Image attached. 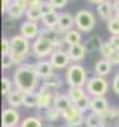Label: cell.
<instances>
[{
    "label": "cell",
    "mask_w": 119,
    "mask_h": 127,
    "mask_svg": "<svg viewBox=\"0 0 119 127\" xmlns=\"http://www.w3.org/2000/svg\"><path fill=\"white\" fill-rule=\"evenodd\" d=\"M107 2H112V0H107ZM113 2H115V0H113Z\"/></svg>",
    "instance_id": "681fc988"
},
{
    "label": "cell",
    "mask_w": 119,
    "mask_h": 127,
    "mask_svg": "<svg viewBox=\"0 0 119 127\" xmlns=\"http://www.w3.org/2000/svg\"><path fill=\"white\" fill-rule=\"evenodd\" d=\"M88 2H89V3H95V5L98 6L100 3H103V2H106V0H88Z\"/></svg>",
    "instance_id": "7dc6e473"
},
{
    "label": "cell",
    "mask_w": 119,
    "mask_h": 127,
    "mask_svg": "<svg viewBox=\"0 0 119 127\" xmlns=\"http://www.w3.org/2000/svg\"><path fill=\"white\" fill-rule=\"evenodd\" d=\"M11 54V39L3 37L2 39V55Z\"/></svg>",
    "instance_id": "74e56055"
},
{
    "label": "cell",
    "mask_w": 119,
    "mask_h": 127,
    "mask_svg": "<svg viewBox=\"0 0 119 127\" xmlns=\"http://www.w3.org/2000/svg\"><path fill=\"white\" fill-rule=\"evenodd\" d=\"M54 106H55L60 112H61V114H64L66 111H69V109L73 106V103H72V100L69 99L67 94H55Z\"/></svg>",
    "instance_id": "e0dca14e"
},
{
    "label": "cell",
    "mask_w": 119,
    "mask_h": 127,
    "mask_svg": "<svg viewBox=\"0 0 119 127\" xmlns=\"http://www.w3.org/2000/svg\"><path fill=\"white\" fill-rule=\"evenodd\" d=\"M89 103H91V99H89L88 96H85V97H83L82 100H79L75 106H76L80 112H85L86 109H89Z\"/></svg>",
    "instance_id": "d590c367"
},
{
    "label": "cell",
    "mask_w": 119,
    "mask_h": 127,
    "mask_svg": "<svg viewBox=\"0 0 119 127\" xmlns=\"http://www.w3.org/2000/svg\"><path fill=\"white\" fill-rule=\"evenodd\" d=\"M63 118L66 120L67 126H70V127H79L82 123H85L83 112H80L75 105H73L69 111H66V112L63 114Z\"/></svg>",
    "instance_id": "ba28073f"
},
{
    "label": "cell",
    "mask_w": 119,
    "mask_h": 127,
    "mask_svg": "<svg viewBox=\"0 0 119 127\" xmlns=\"http://www.w3.org/2000/svg\"><path fill=\"white\" fill-rule=\"evenodd\" d=\"M42 3H43V0H27L28 8H30V6H40Z\"/></svg>",
    "instance_id": "f6af8a7d"
},
{
    "label": "cell",
    "mask_w": 119,
    "mask_h": 127,
    "mask_svg": "<svg viewBox=\"0 0 119 127\" xmlns=\"http://www.w3.org/2000/svg\"><path fill=\"white\" fill-rule=\"evenodd\" d=\"M107 30L112 33V36L119 34V20H118V17H113L112 20L107 21Z\"/></svg>",
    "instance_id": "d6a6232c"
},
{
    "label": "cell",
    "mask_w": 119,
    "mask_h": 127,
    "mask_svg": "<svg viewBox=\"0 0 119 127\" xmlns=\"http://www.w3.org/2000/svg\"><path fill=\"white\" fill-rule=\"evenodd\" d=\"M94 70H95V75L97 76H101V78H106L110 72H112V61L110 60H106V58H101L95 63L94 66Z\"/></svg>",
    "instance_id": "d6986e66"
},
{
    "label": "cell",
    "mask_w": 119,
    "mask_h": 127,
    "mask_svg": "<svg viewBox=\"0 0 119 127\" xmlns=\"http://www.w3.org/2000/svg\"><path fill=\"white\" fill-rule=\"evenodd\" d=\"M75 23H76V27L78 30L82 33H88L91 32L94 27H95V15L91 12V11H86V9H82L76 14L75 17Z\"/></svg>",
    "instance_id": "277c9868"
},
{
    "label": "cell",
    "mask_w": 119,
    "mask_h": 127,
    "mask_svg": "<svg viewBox=\"0 0 119 127\" xmlns=\"http://www.w3.org/2000/svg\"><path fill=\"white\" fill-rule=\"evenodd\" d=\"M30 42L21 34H15L11 37V55L14 57L15 63H22L27 58V54L30 51Z\"/></svg>",
    "instance_id": "7a4b0ae2"
},
{
    "label": "cell",
    "mask_w": 119,
    "mask_h": 127,
    "mask_svg": "<svg viewBox=\"0 0 119 127\" xmlns=\"http://www.w3.org/2000/svg\"><path fill=\"white\" fill-rule=\"evenodd\" d=\"M54 69H64L69 66V63L72 61L70 60V55L67 51H63V49H57L51 54V60Z\"/></svg>",
    "instance_id": "9c48e42d"
},
{
    "label": "cell",
    "mask_w": 119,
    "mask_h": 127,
    "mask_svg": "<svg viewBox=\"0 0 119 127\" xmlns=\"http://www.w3.org/2000/svg\"><path fill=\"white\" fill-rule=\"evenodd\" d=\"M21 127H43L42 120H39L37 117H27L22 120Z\"/></svg>",
    "instance_id": "1f68e13d"
},
{
    "label": "cell",
    "mask_w": 119,
    "mask_h": 127,
    "mask_svg": "<svg viewBox=\"0 0 119 127\" xmlns=\"http://www.w3.org/2000/svg\"><path fill=\"white\" fill-rule=\"evenodd\" d=\"M69 55H70V60L72 61H80L83 57H85V54H86V46L80 42V43H76V45H72V46H69Z\"/></svg>",
    "instance_id": "ac0fdd59"
},
{
    "label": "cell",
    "mask_w": 119,
    "mask_h": 127,
    "mask_svg": "<svg viewBox=\"0 0 119 127\" xmlns=\"http://www.w3.org/2000/svg\"><path fill=\"white\" fill-rule=\"evenodd\" d=\"M43 85L51 88V90H58L60 87H61V78H60L58 75H52L49 78H46L43 81Z\"/></svg>",
    "instance_id": "f1b7e54d"
},
{
    "label": "cell",
    "mask_w": 119,
    "mask_h": 127,
    "mask_svg": "<svg viewBox=\"0 0 119 127\" xmlns=\"http://www.w3.org/2000/svg\"><path fill=\"white\" fill-rule=\"evenodd\" d=\"M113 9H115L116 14H119V0H115L113 2Z\"/></svg>",
    "instance_id": "bcb514c9"
},
{
    "label": "cell",
    "mask_w": 119,
    "mask_h": 127,
    "mask_svg": "<svg viewBox=\"0 0 119 127\" xmlns=\"http://www.w3.org/2000/svg\"><path fill=\"white\" fill-rule=\"evenodd\" d=\"M49 3L54 6V9H61V8L66 6L67 0H49Z\"/></svg>",
    "instance_id": "f35d334b"
},
{
    "label": "cell",
    "mask_w": 119,
    "mask_h": 127,
    "mask_svg": "<svg viewBox=\"0 0 119 127\" xmlns=\"http://www.w3.org/2000/svg\"><path fill=\"white\" fill-rule=\"evenodd\" d=\"M20 123V114L14 108H8L2 114V127H17Z\"/></svg>",
    "instance_id": "8fae6325"
},
{
    "label": "cell",
    "mask_w": 119,
    "mask_h": 127,
    "mask_svg": "<svg viewBox=\"0 0 119 127\" xmlns=\"http://www.w3.org/2000/svg\"><path fill=\"white\" fill-rule=\"evenodd\" d=\"M31 49H33V54L37 57V58H43V57H48L54 52V45L49 39L43 37V36H39L33 45H31Z\"/></svg>",
    "instance_id": "8992f818"
},
{
    "label": "cell",
    "mask_w": 119,
    "mask_h": 127,
    "mask_svg": "<svg viewBox=\"0 0 119 127\" xmlns=\"http://www.w3.org/2000/svg\"><path fill=\"white\" fill-rule=\"evenodd\" d=\"M109 42H110V45H112L115 49H119V34H118V36H112Z\"/></svg>",
    "instance_id": "60d3db41"
},
{
    "label": "cell",
    "mask_w": 119,
    "mask_h": 127,
    "mask_svg": "<svg viewBox=\"0 0 119 127\" xmlns=\"http://www.w3.org/2000/svg\"><path fill=\"white\" fill-rule=\"evenodd\" d=\"M75 24H76V23H75L73 15H70V14H67V12L60 14V23H58V30H60V32L66 33V32L72 30V27H73Z\"/></svg>",
    "instance_id": "ffe728a7"
},
{
    "label": "cell",
    "mask_w": 119,
    "mask_h": 127,
    "mask_svg": "<svg viewBox=\"0 0 119 127\" xmlns=\"http://www.w3.org/2000/svg\"><path fill=\"white\" fill-rule=\"evenodd\" d=\"M55 94L54 90L42 85V88L39 90L37 96H39V102H37V109H48L51 106H54V100H55Z\"/></svg>",
    "instance_id": "52a82bcc"
},
{
    "label": "cell",
    "mask_w": 119,
    "mask_h": 127,
    "mask_svg": "<svg viewBox=\"0 0 119 127\" xmlns=\"http://www.w3.org/2000/svg\"><path fill=\"white\" fill-rule=\"evenodd\" d=\"M89 109L91 112H95L98 115H103L107 109H109V102L104 96L100 97H91V103H89Z\"/></svg>",
    "instance_id": "4fadbf2b"
},
{
    "label": "cell",
    "mask_w": 119,
    "mask_h": 127,
    "mask_svg": "<svg viewBox=\"0 0 119 127\" xmlns=\"http://www.w3.org/2000/svg\"><path fill=\"white\" fill-rule=\"evenodd\" d=\"M12 2H14V3H17V5H18L20 8H22V9H25V11L28 9V5H27V0H12Z\"/></svg>",
    "instance_id": "b9f144b4"
},
{
    "label": "cell",
    "mask_w": 119,
    "mask_h": 127,
    "mask_svg": "<svg viewBox=\"0 0 119 127\" xmlns=\"http://www.w3.org/2000/svg\"><path fill=\"white\" fill-rule=\"evenodd\" d=\"M85 124H86V127H104V126H103V118H101V115H98V114H95V112H91V114L86 115Z\"/></svg>",
    "instance_id": "d4e9b609"
},
{
    "label": "cell",
    "mask_w": 119,
    "mask_h": 127,
    "mask_svg": "<svg viewBox=\"0 0 119 127\" xmlns=\"http://www.w3.org/2000/svg\"><path fill=\"white\" fill-rule=\"evenodd\" d=\"M36 70H37V75L39 78H49L54 75V66H52V63L51 61H46V60H39L36 63Z\"/></svg>",
    "instance_id": "9a60e30c"
},
{
    "label": "cell",
    "mask_w": 119,
    "mask_h": 127,
    "mask_svg": "<svg viewBox=\"0 0 119 127\" xmlns=\"http://www.w3.org/2000/svg\"><path fill=\"white\" fill-rule=\"evenodd\" d=\"M116 17H118V20H119V14H116Z\"/></svg>",
    "instance_id": "c3c4849f"
},
{
    "label": "cell",
    "mask_w": 119,
    "mask_h": 127,
    "mask_svg": "<svg viewBox=\"0 0 119 127\" xmlns=\"http://www.w3.org/2000/svg\"><path fill=\"white\" fill-rule=\"evenodd\" d=\"M37 102H39L37 93H34V91H31V93H24L22 106H25V108H36V106H37Z\"/></svg>",
    "instance_id": "83f0119b"
},
{
    "label": "cell",
    "mask_w": 119,
    "mask_h": 127,
    "mask_svg": "<svg viewBox=\"0 0 119 127\" xmlns=\"http://www.w3.org/2000/svg\"><path fill=\"white\" fill-rule=\"evenodd\" d=\"M63 114L60 112L55 106H51L48 109H37V118L39 120H48V121H57Z\"/></svg>",
    "instance_id": "2e32d148"
},
{
    "label": "cell",
    "mask_w": 119,
    "mask_h": 127,
    "mask_svg": "<svg viewBox=\"0 0 119 127\" xmlns=\"http://www.w3.org/2000/svg\"><path fill=\"white\" fill-rule=\"evenodd\" d=\"M12 85H14V84H12V81H11L9 78L3 76V78H2V94H3V96H9V94H11V91L14 90V88H12Z\"/></svg>",
    "instance_id": "836d02e7"
},
{
    "label": "cell",
    "mask_w": 119,
    "mask_h": 127,
    "mask_svg": "<svg viewBox=\"0 0 119 127\" xmlns=\"http://www.w3.org/2000/svg\"><path fill=\"white\" fill-rule=\"evenodd\" d=\"M11 3H12V0H2V11L3 12H8Z\"/></svg>",
    "instance_id": "ee69618b"
},
{
    "label": "cell",
    "mask_w": 119,
    "mask_h": 127,
    "mask_svg": "<svg viewBox=\"0 0 119 127\" xmlns=\"http://www.w3.org/2000/svg\"><path fill=\"white\" fill-rule=\"evenodd\" d=\"M39 8H40V11H42V15H43V17L51 15V14H55V9H54V6L49 3V0H48V2H43Z\"/></svg>",
    "instance_id": "e575fe53"
},
{
    "label": "cell",
    "mask_w": 119,
    "mask_h": 127,
    "mask_svg": "<svg viewBox=\"0 0 119 127\" xmlns=\"http://www.w3.org/2000/svg\"><path fill=\"white\" fill-rule=\"evenodd\" d=\"M42 23H43V26H45V29H49V30H52V29H57L58 27V23H60V14H51V15H46V17H43L42 18Z\"/></svg>",
    "instance_id": "cb8c5ba5"
},
{
    "label": "cell",
    "mask_w": 119,
    "mask_h": 127,
    "mask_svg": "<svg viewBox=\"0 0 119 127\" xmlns=\"http://www.w3.org/2000/svg\"><path fill=\"white\" fill-rule=\"evenodd\" d=\"M14 63H15V60H14V57H12L11 54L2 55V67H3V69H9V67H12Z\"/></svg>",
    "instance_id": "8d00e7d4"
},
{
    "label": "cell",
    "mask_w": 119,
    "mask_h": 127,
    "mask_svg": "<svg viewBox=\"0 0 119 127\" xmlns=\"http://www.w3.org/2000/svg\"><path fill=\"white\" fill-rule=\"evenodd\" d=\"M110 61H112V64H119V49H116V51H115V54L112 55Z\"/></svg>",
    "instance_id": "7bdbcfd3"
},
{
    "label": "cell",
    "mask_w": 119,
    "mask_h": 127,
    "mask_svg": "<svg viewBox=\"0 0 119 127\" xmlns=\"http://www.w3.org/2000/svg\"><path fill=\"white\" fill-rule=\"evenodd\" d=\"M20 33L21 36H24L25 39H37L40 36V29L37 26V23L33 21H24L20 27Z\"/></svg>",
    "instance_id": "30bf717a"
},
{
    "label": "cell",
    "mask_w": 119,
    "mask_h": 127,
    "mask_svg": "<svg viewBox=\"0 0 119 127\" xmlns=\"http://www.w3.org/2000/svg\"><path fill=\"white\" fill-rule=\"evenodd\" d=\"M67 96H69V99L72 100V103L76 105L79 100H82V99L86 96V91H85L82 87H70L69 91H67Z\"/></svg>",
    "instance_id": "7402d4cb"
},
{
    "label": "cell",
    "mask_w": 119,
    "mask_h": 127,
    "mask_svg": "<svg viewBox=\"0 0 119 127\" xmlns=\"http://www.w3.org/2000/svg\"><path fill=\"white\" fill-rule=\"evenodd\" d=\"M103 126L104 127H119V109L118 108H109L103 115Z\"/></svg>",
    "instance_id": "7c38bea8"
},
{
    "label": "cell",
    "mask_w": 119,
    "mask_h": 127,
    "mask_svg": "<svg viewBox=\"0 0 119 127\" xmlns=\"http://www.w3.org/2000/svg\"><path fill=\"white\" fill-rule=\"evenodd\" d=\"M66 79L69 82L70 87H82L88 82L86 81V70L80 66V64H73L67 69V73H66Z\"/></svg>",
    "instance_id": "3957f363"
},
{
    "label": "cell",
    "mask_w": 119,
    "mask_h": 127,
    "mask_svg": "<svg viewBox=\"0 0 119 127\" xmlns=\"http://www.w3.org/2000/svg\"><path fill=\"white\" fill-rule=\"evenodd\" d=\"M39 81V75L36 70V64H21L15 73H14V84L15 88L24 91V93H31L36 90Z\"/></svg>",
    "instance_id": "6da1fadb"
},
{
    "label": "cell",
    "mask_w": 119,
    "mask_h": 127,
    "mask_svg": "<svg viewBox=\"0 0 119 127\" xmlns=\"http://www.w3.org/2000/svg\"><path fill=\"white\" fill-rule=\"evenodd\" d=\"M115 48L110 45V42H103V45H101V48H100V54L106 58V60H110L112 58V55L115 54Z\"/></svg>",
    "instance_id": "4dcf8cb0"
},
{
    "label": "cell",
    "mask_w": 119,
    "mask_h": 127,
    "mask_svg": "<svg viewBox=\"0 0 119 127\" xmlns=\"http://www.w3.org/2000/svg\"><path fill=\"white\" fill-rule=\"evenodd\" d=\"M25 15H27V20H28V21H33V23L42 21V18H43L42 11H40V8H39V6H30V8L27 9Z\"/></svg>",
    "instance_id": "484cf974"
},
{
    "label": "cell",
    "mask_w": 119,
    "mask_h": 127,
    "mask_svg": "<svg viewBox=\"0 0 119 127\" xmlns=\"http://www.w3.org/2000/svg\"><path fill=\"white\" fill-rule=\"evenodd\" d=\"M25 12H27L25 9L20 8V6H18L17 3H14V2H12L6 14L9 15V18H11V20H20V18H21V17H22V15H24Z\"/></svg>",
    "instance_id": "4316f807"
},
{
    "label": "cell",
    "mask_w": 119,
    "mask_h": 127,
    "mask_svg": "<svg viewBox=\"0 0 119 127\" xmlns=\"http://www.w3.org/2000/svg\"><path fill=\"white\" fill-rule=\"evenodd\" d=\"M112 90L119 96V72L115 75V78H113V82H112Z\"/></svg>",
    "instance_id": "ab89813d"
},
{
    "label": "cell",
    "mask_w": 119,
    "mask_h": 127,
    "mask_svg": "<svg viewBox=\"0 0 119 127\" xmlns=\"http://www.w3.org/2000/svg\"><path fill=\"white\" fill-rule=\"evenodd\" d=\"M97 12H98V17L101 20H106V21H109L113 17H116V12L113 9V3L112 2H107V0L97 6Z\"/></svg>",
    "instance_id": "5bb4252c"
},
{
    "label": "cell",
    "mask_w": 119,
    "mask_h": 127,
    "mask_svg": "<svg viewBox=\"0 0 119 127\" xmlns=\"http://www.w3.org/2000/svg\"><path fill=\"white\" fill-rule=\"evenodd\" d=\"M80 40H82V34H80L79 30L72 29V30H69V32L64 33V43H67L70 46L76 45V43H80Z\"/></svg>",
    "instance_id": "603a6c76"
},
{
    "label": "cell",
    "mask_w": 119,
    "mask_h": 127,
    "mask_svg": "<svg viewBox=\"0 0 119 127\" xmlns=\"http://www.w3.org/2000/svg\"><path fill=\"white\" fill-rule=\"evenodd\" d=\"M101 45H103L101 39H100L98 36H92V37L86 42V52H88V51H100Z\"/></svg>",
    "instance_id": "f546056e"
},
{
    "label": "cell",
    "mask_w": 119,
    "mask_h": 127,
    "mask_svg": "<svg viewBox=\"0 0 119 127\" xmlns=\"http://www.w3.org/2000/svg\"><path fill=\"white\" fill-rule=\"evenodd\" d=\"M17 127H21V126H17Z\"/></svg>",
    "instance_id": "f907efd6"
},
{
    "label": "cell",
    "mask_w": 119,
    "mask_h": 127,
    "mask_svg": "<svg viewBox=\"0 0 119 127\" xmlns=\"http://www.w3.org/2000/svg\"><path fill=\"white\" fill-rule=\"evenodd\" d=\"M22 102H24V91L18 90V88H14L11 91V94L8 96V105L14 109H17L18 106H22Z\"/></svg>",
    "instance_id": "44dd1931"
},
{
    "label": "cell",
    "mask_w": 119,
    "mask_h": 127,
    "mask_svg": "<svg viewBox=\"0 0 119 127\" xmlns=\"http://www.w3.org/2000/svg\"><path fill=\"white\" fill-rule=\"evenodd\" d=\"M109 90V82L101 78V76H92L88 79L86 82V91L89 96L92 97H100V96H104V93H107Z\"/></svg>",
    "instance_id": "5b68a950"
}]
</instances>
